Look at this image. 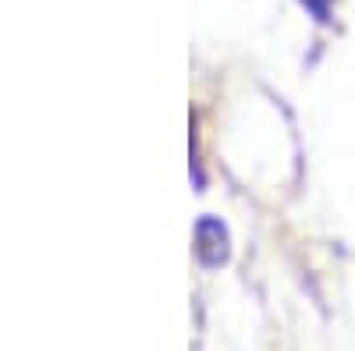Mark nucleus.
Returning a JSON list of instances; mask_svg holds the SVG:
<instances>
[{
    "instance_id": "1",
    "label": "nucleus",
    "mask_w": 355,
    "mask_h": 351,
    "mask_svg": "<svg viewBox=\"0 0 355 351\" xmlns=\"http://www.w3.org/2000/svg\"><path fill=\"white\" fill-rule=\"evenodd\" d=\"M196 242H199V255H202L206 267H217V262H224V255H227V234H224L220 220H214V217L199 220Z\"/></svg>"
}]
</instances>
